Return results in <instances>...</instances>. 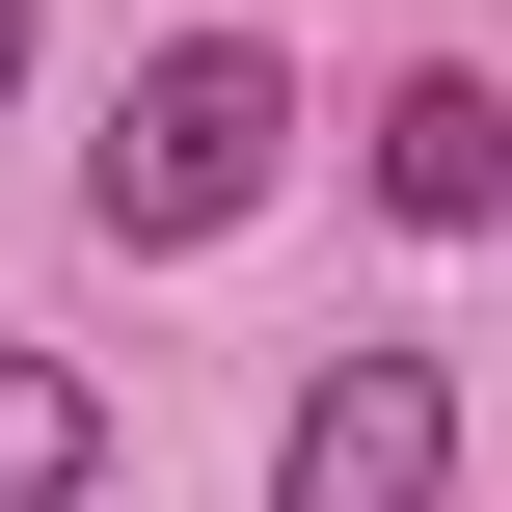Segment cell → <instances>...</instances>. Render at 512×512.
<instances>
[{"instance_id":"5","label":"cell","mask_w":512,"mask_h":512,"mask_svg":"<svg viewBox=\"0 0 512 512\" xmlns=\"http://www.w3.org/2000/svg\"><path fill=\"white\" fill-rule=\"evenodd\" d=\"M0 108H27V0H0Z\"/></svg>"},{"instance_id":"1","label":"cell","mask_w":512,"mask_h":512,"mask_svg":"<svg viewBox=\"0 0 512 512\" xmlns=\"http://www.w3.org/2000/svg\"><path fill=\"white\" fill-rule=\"evenodd\" d=\"M270 189H297V54H270V27H162L135 108L81 135V216H108V243H243Z\"/></svg>"},{"instance_id":"3","label":"cell","mask_w":512,"mask_h":512,"mask_svg":"<svg viewBox=\"0 0 512 512\" xmlns=\"http://www.w3.org/2000/svg\"><path fill=\"white\" fill-rule=\"evenodd\" d=\"M378 216H405V243H486V216H512V81H486V54L378 81Z\"/></svg>"},{"instance_id":"4","label":"cell","mask_w":512,"mask_h":512,"mask_svg":"<svg viewBox=\"0 0 512 512\" xmlns=\"http://www.w3.org/2000/svg\"><path fill=\"white\" fill-rule=\"evenodd\" d=\"M108 486V405H81V351H0V512H81Z\"/></svg>"},{"instance_id":"2","label":"cell","mask_w":512,"mask_h":512,"mask_svg":"<svg viewBox=\"0 0 512 512\" xmlns=\"http://www.w3.org/2000/svg\"><path fill=\"white\" fill-rule=\"evenodd\" d=\"M270 512H459V378L432 351H324L270 405Z\"/></svg>"}]
</instances>
